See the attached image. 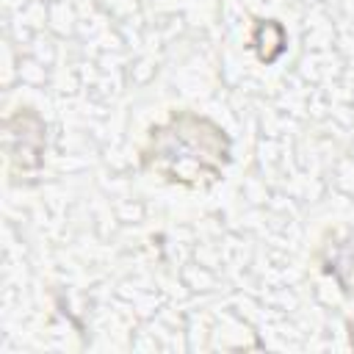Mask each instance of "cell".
Wrapping results in <instances>:
<instances>
[{
    "label": "cell",
    "mask_w": 354,
    "mask_h": 354,
    "mask_svg": "<svg viewBox=\"0 0 354 354\" xmlns=\"http://www.w3.org/2000/svg\"><path fill=\"white\" fill-rule=\"evenodd\" d=\"M227 158L230 141L224 130L191 111L171 113L166 122L155 124L141 149L144 169L188 188L216 183Z\"/></svg>",
    "instance_id": "obj_1"
}]
</instances>
